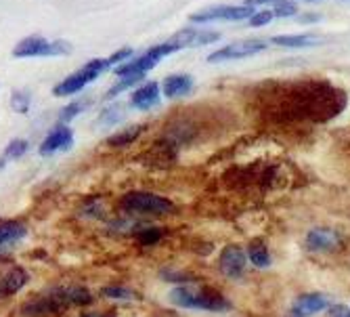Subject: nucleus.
Segmentation results:
<instances>
[{"mask_svg": "<svg viewBox=\"0 0 350 317\" xmlns=\"http://www.w3.org/2000/svg\"><path fill=\"white\" fill-rule=\"evenodd\" d=\"M168 301L180 309H198V311H212V313H225L231 309V301L218 292L212 286H174L168 292Z\"/></svg>", "mask_w": 350, "mask_h": 317, "instance_id": "obj_1", "label": "nucleus"}, {"mask_svg": "<svg viewBox=\"0 0 350 317\" xmlns=\"http://www.w3.org/2000/svg\"><path fill=\"white\" fill-rule=\"evenodd\" d=\"M118 204L124 212L139 216H170L178 212L172 200L151 192H126Z\"/></svg>", "mask_w": 350, "mask_h": 317, "instance_id": "obj_2", "label": "nucleus"}, {"mask_svg": "<svg viewBox=\"0 0 350 317\" xmlns=\"http://www.w3.org/2000/svg\"><path fill=\"white\" fill-rule=\"evenodd\" d=\"M254 15V7L247 5H216L206 7L189 15V21L193 23H210V21H241Z\"/></svg>", "mask_w": 350, "mask_h": 317, "instance_id": "obj_3", "label": "nucleus"}, {"mask_svg": "<svg viewBox=\"0 0 350 317\" xmlns=\"http://www.w3.org/2000/svg\"><path fill=\"white\" fill-rule=\"evenodd\" d=\"M267 47L269 45L262 42V40H237V42H231L227 47L214 51L212 55H208V63H220V61H233V59L252 57V55L265 51Z\"/></svg>", "mask_w": 350, "mask_h": 317, "instance_id": "obj_4", "label": "nucleus"}, {"mask_svg": "<svg viewBox=\"0 0 350 317\" xmlns=\"http://www.w3.org/2000/svg\"><path fill=\"white\" fill-rule=\"evenodd\" d=\"M74 147V131L68 124H57L55 129H51L46 133V137L42 139L38 153L42 157H51L59 151H70Z\"/></svg>", "mask_w": 350, "mask_h": 317, "instance_id": "obj_5", "label": "nucleus"}, {"mask_svg": "<svg viewBox=\"0 0 350 317\" xmlns=\"http://www.w3.org/2000/svg\"><path fill=\"white\" fill-rule=\"evenodd\" d=\"M61 311H66V307H63L49 290H44L42 294L31 296L29 301H25L19 307L21 317H53Z\"/></svg>", "mask_w": 350, "mask_h": 317, "instance_id": "obj_6", "label": "nucleus"}, {"mask_svg": "<svg viewBox=\"0 0 350 317\" xmlns=\"http://www.w3.org/2000/svg\"><path fill=\"white\" fill-rule=\"evenodd\" d=\"M245 263H247V255L243 252V248L235 246V244H229L220 250V257H218V269L225 277H241L243 275V269H245Z\"/></svg>", "mask_w": 350, "mask_h": 317, "instance_id": "obj_7", "label": "nucleus"}, {"mask_svg": "<svg viewBox=\"0 0 350 317\" xmlns=\"http://www.w3.org/2000/svg\"><path fill=\"white\" fill-rule=\"evenodd\" d=\"M216 40H220V34H218V31H204V29H191V27L180 29V31H176V34H172V36L168 38V42H170L176 51H180V49L206 47V45H212V42H216Z\"/></svg>", "mask_w": 350, "mask_h": 317, "instance_id": "obj_8", "label": "nucleus"}, {"mask_svg": "<svg viewBox=\"0 0 350 317\" xmlns=\"http://www.w3.org/2000/svg\"><path fill=\"white\" fill-rule=\"evenodd\" d=\"M99 76H101L99 72H94V70L86 68V66H82L78 72H74V74L68 76L66 80H61L59 84H55L53 94H55V97H70V94L80 92L86 84L94 82Z\"/></svg>", "mask_w": 350, "mask_h": 317, "instance_id": "obj_9", "label": "nucleus"}, {"mask_svg": "<svg viewBox=\"0 0 350 317\" xmlns=\"http://www.w3.org/2000/svg\"><path fill=\"white\" fill-rule=\"evenodd\" d=\"M63 307H88L92 305L94 296L92 292L86 288V286H74V283H70V286H55V288H46Z\"/></svg>", "mask_w": 350, "mask_h": 317, "instance_id": "obj_10", "label": "nucleus"}, {"mask_svg": "<svg viewBox=\"0 0 350 317\" xmlns=\"http://www.w3.org/2000/svg\"><path fill=\"white\" fill-rule=\"evenodd\" d=\"M29 283V273L27 269L15 265L7 271L0 273V301L3 299H11L17 292H21Z\"/></svg>", "mask_w": 350, "mask_h": 317, "instance_id": "obj_11", "label": "nucleus"}, {"mask_svg": "<svg viewBox=\"0 0 350 317\" xmlns=\"http://www.w3.org/2000/svg\"><path fill=\"white\" fill-rule=\"evenodd\" d=\"M160 99H162V86H160V82L151 80V82H145L133 90L131 105L135 110L147 112V110H153V107L160 105Z\"/></svg>", "mask_w": 350, "mask_h": 317, "instance_id": "obj_12", "label": "nucleus"}, {"mask_svg": "<svg viewBox=\"0 0 350 317\" xmlns=\"http://www.w3.org/2000/svg\"><path fill=\"white\" fill-rule=\"evenodd\" d=\"M327 309V296L319 292H306L296 296L292 303V313L294 317H312L317 313H321Z\"/></svg>", "mask_w": 350, "mask_h": 317, "instance_id": "obj_13", "label": "nucleus"}, {"mask_svg": "<svg viewBox=\"0 0 350 317\" xmlns=\"http://www.w3.org/2000/svg\"><path fill=\"white\" fill-rule=\"evenodd\" d=\"M27 236V225L17 218H0V252L19 244Z\"/></svg>", "mask_w": 350, "mask_h": 317, "instance_id": "obj_14", "label": "nucleus"}, {"mask_svg": "<svg viewBox=\"0 0 350 317\" xmlns=\"http://www.w3.org/2000/svg\"><path fill=\"white\" fill-rule=\"evenodd\" d=\"M304 242H306V248L310 252H329V250H334L338 246L340 238H338L336 231H332L327 227H317V229L306 233Z\"/></svg>", "mask_w": 350, "mask_h": 317, "instance_id": "obj_15", "label": "nucleus"}, {"mask_svg": "<svg viewBox=\"0 0 350 317\" xmlns=\"http://www.w3.org/2000/svg\"><path fill=\"white\" fill-rule=\"evenodd\" d=\"M160 86H162V94L166 99H180L193 88V78L189 74H170L164 78V82Z\"/></svg>", "mask_w": 350, "mask_h": 317, "instance_id": "obj_16", "label": "nucleus"}, {"mask_svg": "<svg viewBox=\"0 0 350 317\" xmlns=\"http://www.w3.org/2000/svg\"><path fill=\"white\" fill-rule=\"evenodd\" d=\"M49 40L42 36H25L21 42L15 45L13 49V57L15 59H29V57H44Z\"/></svg>", "mask_w": 350, "mask_h": 317, "instance_id": "obj_17", "label": "nucleus"}, {"mask_svg": "<svg viewBox=\"0 0 350 317\" xmlns=\"http://www.w3.org/2000/svg\"><path fill=\"white\" fill-rule=\"evenodd\" d=\"M27 149H29V143L25 139H13V141H9V145L3 149V153H0V173H3L11 162L21 160V157L27 153Z\"/></svg>", "mask_w": 350, "mask_h": 317, "instance_id": "obj_18", "label": "nucleus"}, {"mask_svg": "<svg viewBox=\"0 0 350 317\" xmlns=\"http://www.w3.org/2000/svg\"><path fill=\"white\" fill-rule=\"evenodd\" d=\"M124 118H126V105H124V103H111V105H105V107L99 112L97 122H99V126L107 129V126L120 124Z\"/></svg>", "mask_w": 350, "mask_h": 317, "instance_id": "obj_19", "label": "nucleus"}, {"mask_svg": "<svg viewBox=\"0 0 350 317\" xmlns=\"http://www.w3.org/2000/svg\"><path fill=\"white\" fill-rule=\"evenodd\" d=\"M247 261L254 265V267H258V269H267L271 265V255H269V248L262 244V242H252L247 246Z\"/></svg>", "mask_w": 350, "mask_h": 317, "instance_id": "obj_20", "label": "nucleus"}, {"mask_svg": "<svg viewBox=\"0 0 350 317\" xmlns=\"http://www.w3.org/2000/svg\"><path fill=\"white\" fill-rule=\"evenodd\" d=\"M101 296L109 299V301H118V303H129V301H137L139 292L131 286H120V283H113V286L101 288Z\"/></svg>", "mask_w": 350, "mask_h": 317, "instance_id": "obj_21", "label": "nucleus"}, {"mask_svg": "<svg viewBox=\"0 0 350 317\" xmlns=\"http://www.w3.org/2000/svg\"><path fill=\"white\" fill-rule=\"evenodd\" d=\"M273 42L279 47H288V49H304V47L319 45L321 40L308 34H292V36H273Z\"/></svg>", "mask_w": 350, "mask_h": 317, "instance_id": "obj_22", "label": "nucleus"}, {"mask_svg": "<svg viewBox=\"0 0 350 317\" xmlns=\"http://www.w3.org/2000/svg\"><path fill=\"white\" fill-rule=\"evenodd\" d=\"M164 229L162 227H155V225H145V227H139L135 229V240L137 244L141 246H157L162 240H164Z\"/></svg>", "mask_w": 350, "mask_h": 317, "instance_id": "obj_23", "label": "nucleus"}, {"mask_svg": "<svg viewBox=\"0 0 350 317\" xmlns=\"http://www.w3.org/2000/svg\"><path fill=\"white\" fill-rule=\"evenodd\" d=\"M143 129L141 126H129V129H124L116 135H111L107 139V145L109 147H126V145H133L139 137H141Z\"/></svg>", "mask_w": 350, "mask_h": 317, "instance_id": "obj_24", "label": "nucleus"}, {"mask_svg": "<svg viewBox=\"0 0 350 317\" xmlns=\"http://www.w3.org/2000/svg\"><path fill=\"white\" fill-rule=\"evenodd\" d=\"M160 277L168 283H174V286H189V283H196L198 277L189 271H178V269H162Z\"/></svg>", "mask_w": 350, "mask_h": 317, "instance_id": "obj_25", "label": "nucleus"}, {"mask_svg": "<svg viewBox=\"0 0 350 317\" xmlns=\"http://www.w3.org/2000/svg\"><path fill=\"white\" fill-rule=\"evenodd\" d=\"M31 107V92L25 88H17L11 92V110L17 114H27Z\"/></svg>", "mask_w": 350, "mask_h": 317, "instance_id": "obj_26", "label": "nucleus"}, {"mask_svg": "<svg viewBox=\"0 0 350 317\" xmlns=\"http://www.w3.org/2000/svg\"><path fill=\"white\" fill-rule=\"evenodd\" d=\"M88 103L90 101H74V103H70V105H66L61 112H59V116H57V124H68L70 126V122L74 120V118H78L86 107H88Z\"/></svg>", "mask_w": 350, "mask_h": 317, "instance_id": "obj_27", "label": "nucleus"}, {"mask_svg": "<svg viewBox=\"0 0 350 317\" xmlns=\"http://www.w3.org/2000/svg\"><path fill=\"white\" fill-rule=\"evenodd\" d=\"M143 78H145V76H124V78H120V80L107 90V99H113V97H118V94L126 92L129 88H135Z\"/></svg>", "mask_w": 350, "mask_h": 317, "instance_id": "obj_28", "label": "nucleus"}, {"mask_svg": "<svg viewBox=\"0 0 350 317\" xmlns=\"http://www.w3.org/2000/svg\"><path fill=\"white\" fill-rule=\"evenodd\" d=\"M72 49H74V47H72L68 40H61V38L49 40L46 51H44V57H63V55H70Z\"/></svg>", "mask_w": 350, "mask_h": 317, "instance_id": "obj_29", "label": "nucleus"}, {"mask_svg": "<svg viewBox=\"0 0 350 317\" xmlns=\"http://www.w3.org/2000/svg\"><path fill=\"white\" fill-rule=\"evenodd\" d=\"M273 15L275 17H294V15H298V7L292 3V0H281L279 5L273 7Z\"/></svg>", "mask_w": 350, "mask_h": 317, "instance_id": "obj_30", "label": "nucleus"}, {"mask_svg": "<svg viewBox=\"0 0 350 317\" xmlns=\"http://www.w3.org/2000/svg\"><path fill=\"white\" fill-rule=\"evenodd\" d=\"M133 55H135L133 49H120V51L111 53V55L107 57V61H109V66H111V68H118V66H122V63L131 61Z\"/></svg>", "mask_w": 350, "mask_h": 317, "instance_id": "obj_31", "label": "nucleus"}, {"mask_svg": "<svg viewBox=\"0 0 350 317\" xmlns=\"http://www.w3.org/2000/svg\"><path fill=\"white\" fill-rule=\"evenodd\" d=\"M273 17H275L273 11H260V13H254V15L250 17L247 23H250L252 27H262V25H267Z\"/></svg>", "mask_w": 350, "mask_h": 317, "instance_id": "obj_32", "label": "nucleus"}, {"mask_svg": "<svg viewBox=\"0 0 350 317\" xmlns=\"http://www.w3.org/2000/svg\"><path fill=\"white\" fill-rule=\"evenodd\" d=\"M329 309V317H346L348 315V309L344 305H338V307H327Z\"/></svg>", "mask_w": 350, "mask_h": 317, "instance_id": "obj_33", "label": "nucleus"}, {"mask_svg": "<svg viewBox=\"0 0 350 317\" xmlns=\"http://www.w3.org/2000/svg\"><path fill=\"white\" fill-rule=\"evenodd\" d=\"M321 17L317 15V13H302V15H298V21L300 23H314V21H319Z\"/></svg>", "mask_w": 350, "mask_h": 317, "instance_id": "obj_34", "label": "nucleus"}, {"mask_svg": "<svg viewBox=\"0 0 350 317\" xmlns=\"http://www.w3.org/2000/svg\"><path fill=\"white\" fill-rule=\"evenodd\" d=\"M281 3V0H245V3L243 5H247V7H256V5H279Z\"/></svg>", "mask_w": 350, "mask_h": 317, "instance_id": "obj_35", "label": "nucleus"}, {"mask_svg": "<svg viewBox=\"0 0 350 317\" xmlns=\"http://www.w3.org/2000/svg\"><path fill=\"white\" fill-rule=\"evenodd\" d=\"M80 317H105V313H97V311H88V313H82Z\"/></svg>", "mask_w": 350, "mask_h": 317, "instance_id": "obj_36", "label": "nucleus"}, {"mask_svg": "<svg viewBox=\"0 0 350 317\" xmlns=\"http://www.w3.org/2000/svg\"><path fill=\"white\" fill-rule=\"evenodd\" d=\"M306 3H314V0H306Z\"/></svg>", "mask_w": 350, "mask_h": 317, "instance_id": "obj_37", "label": "nucleus"}, {"mask_svg": "<svg viewBox=\"0 0 350 317\" xmlns=\"http://www.w3.org/2000/svg\"><path fill=\"white\" fill-rule=\"evenodd\" d=\"M346 317H350V309H348V315H346Z\"/></svg>", "mask_w": 350, "mask_h": 317, "instance_id": "obj_38", "label": "nucleus"}]
</instances>
